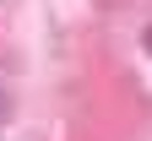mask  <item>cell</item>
Instances as JSON below:
<instances>
[{"label":"cell","mask_w":152,"mask_h":141,"mask_svg":"<svg viewBox=\"0 0 152 141\" xmlns=\"http://www.w3.org/2000/svg\"><path fill=\"white\" fill-rule=\"evenodd\" d=\"M147 49H152V33H147Z\"/></svg>","instance_id":"6da1fadb"}]
</instances>
